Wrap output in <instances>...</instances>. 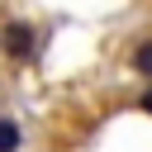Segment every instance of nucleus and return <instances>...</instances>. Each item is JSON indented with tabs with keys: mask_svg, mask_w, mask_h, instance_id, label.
<instances>
[{
	"mask_svg": "<svg viewBox=\"0 0 152 152\" xmlns=\"http://www.w3.org/2000/svg\"><path fill=\"white\" fill-rule=\"evenodd\" d=\"M0 152H19V124L0 114Z\"/></svg>",
	"mask_w": 152,
	"mask_h": 152,
	"instance_id": "f03ea898",
	"label": "nucleus"
},
{
	"mask_svg": "<svg viewBox=\"0 0 152 152\" xmlns=\"http://www.w3.org/2000/svg\"><path fill=\"white\" fill-rule=\"evenodd\" d=\"M138 109H142V114H152V90H147V95L138 100Z\"/></svg>",
	"mask_w": 152,
	"mask_h": 152,
	"instance_id": "20e7f679",
	"label": "nucleus"
},
{
	"mask_svg": "<svg viewBox=\"0 0 152 152\" xmlns=\"http://www.w3.org/2000/svg\"><path fill=\"white\" fill-rule=\"evenodd\" d=\"M133 71L138 76H152V43H138L133 48Z\"/></svg>",
	"mask_w": 152,
	"mask_h": 152,
	"instance_id": "7ed1b4c3",
	"label": "nucleus"
},
{
	"mask_svg": "<svg viewBox=\"0 0 152 152\" xmlns=\"http://www.w3.org/2000/svg\"><path fill=\"white\" fill-rule=\"evenodd\" d=\"M33 48H38V33H33V24H24V19H14V24H5V52L10 57H33Z\"/></svg>",
	"mask_w": 152,
	"mask_h": 152,
	"instance_id": "f257e3e1",
	"label": "nucleus"
}]
</instances>
